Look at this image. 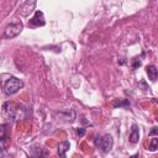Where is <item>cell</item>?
Masks as SVG:
<instances>
[{
  "mask_svg": "<svg viewBox=\"0 0 158 158\" xmlns=\"http://www.w3.org/2000/svg\"><path fill=\"white\" fill-rule=\"evenodd\" d=\"M23 88V81L16 77H10L4 84V93L6 95H14Z\"/></svg>",
  "mask_w": 158,
  "mask_h": 158,
  "instance_id": "obj_1",
  "label": "cell"
},
{
  "mask_svg": "<svg viewBox=\"0 0 158 158\" xmlns=\"http://www.w3.org/2000/svg\"><path fill=\"white\" fill-rule=\"evenodd\" d=\"M21 110L22 109H20V106L15 105L14 102H6L2 106V114H4V116L6 118L11 120V121L19 120L21 117V114H20Z\"/></svg>",
  "mask_w": 158,
  "mask_h": 158,
  "instance_id": "obj_2",
  "label": "cell"
},
{
  "mask_svg": "<svg viewBox=\"0 0 158 158\" xmlns=\"http://www.w3.org/2000/svg\"><path fill=\"white\" fill-rule=\"evenodd\" d=\"M22 23L17 22V23H10L5 30H4V37L5 38H14L17 35H20V32L22 31Z\"/></svg>",
  "mask_w": 158,
  "mask_h": 158,
  "instance_id": "obj_3",
  "label": "cell"
},
{
  "mask_svg": "<svg viewBox=\"0 0 158 158\" xmlns=\"http://www.w3.org/2000/svg\"><path fill=\"white\" fill-rule=\"evenodd\" d=\"M36 2L37 0H26L19 9V14L21 16H28L33 10H35V6H36Z\"/></svg>",
  "mask_w": 158,
  "mask_h": 158,
  "instance_id": "obj_4",
  "label": "cell"
},
{
  "mask_svg": "<svg viewBox=\"0 0 158 158\" xmlns=\"http://www.w3.org/2000/svg\"><path fill=\"white\" fill-rule=\"evenodd\" d=\"M112 144H114V139L111 137V135H105L104 137L100 138V143H99V147L104 153H107L111 151L112 148Z\"/></svg>",
  "mask_w": 158,
  "mask_h": 158,
  "instance_id": "obj_5",
  "label": "cell"
},
{
  "mask_svg": "<svg viewBox=\"0 0 158 158\" xmlns=\"http://www.w3.org/2000/svg\"><path fill=\"white\" fill-rule=\"evenodd\" d=\"M44 23H46V21H44L43 12L42 11H36L33 17L30 20L28 26H31V27H40V26H44Z\"/></svg>",
  "mask_w": 158,
  "mask_h": 158,
  "instance_id": "obj_6",
  "label": "cell"
},
{
  "mask_svg": "<svg viewBox=\"0 0 158 158\" xmlns=\"http://www.w3.org/2000/svg\"><path fill=\"white\" fill-rule=\"evenodd\" d=\"M139 141V131H138V127L137 125H132L131 126V132H130V142L132 144H136L137 142Z\"/></svg>",
  "mask_w": 158,
  "mask_h": 158,
  "instance_id": "obj_7",
  "label": "cell"
},
{
  "mask_svg": "<svg viewBox=\"0 0 158 158\" xmlns=\"http://www.w3.org/2000/svg\"><path fill=\"white\" fill-rule=\"evenodd\" d=\"M146 73L148 74V78L152 81H156V79H157V68H156V65H153V64L147 65L146 67Z\"/></svg>",
  "mask_w": 158,
  "mask_h": 158,
  "instance_id": "obj_8",
  "label": "cell"
},
{
  "mask_svg": "<svg viewBox=\"0 0 158 158\" xmlns=\"http://www.w3.org/2000/svg\"><path fill=\"white\" fill-rule=\"evenodd\" d=\"M69 147H70V144H69V142H68V141L60 142V143H59V146H58V154H59L60 157L65 158V156H67V151L69 149Z\"/></svg>",
  "mask_w": 158,
  "mask_h": 158,
  "instance_id": "obj_9",
  "label": "cell"
},
{
  "mask_svg": "<svg viewBox=\"0 0 158 158\" xmlns=\"http://www.w3.org/2000/svg\"><path fill=\"white\" fill-rule=\"evenodd\" d=\"M7 137V125L0 123V141H4Z\"/></svg>",
  "mask_w": 158,
  "mask_h": 158,
  "instance_id": "obj_10",
  "label": "cell"
},
{
  "mask_svg": "<svg viewBox=\"0 0 158 158\" xmlns=\"http://www.w3.org/2000/svg\"><path fill=\"white\" fill-rule=\"evenodd\" d=\"M130 105V101L128 100H118L116 102H114V107H120V106H128Z\"/></svg>",
  "mask_w": 158,
  "mask_h": 158,
  "instance_id": "obj_11",
  "label": "cell"
},
{
  "mask_svg": "<svg viewBox=\"0 0 158 158\" xmlns=\"http://www.w3.org/2000/svg\"><path fill=\"white\" fill-rule=\"evenodd\" d=\"M157 146H158V139L154 137V138H152V141H151V144H149L148 149H149V151H152V152H154V151H157Z\"/></svg>",
  "mask_w": 158,
  "mask_h": 158,
  "instance_id": "obj_12",
  "label": "cell"
},
{
  "mask_svg": "<svg viewBox=\"0 0 158 158\" xmlns=\"http://www.w3.org/2000/svg\"><path fill=\"white\" fill-rule=\"evenodd\" d=\"M139 65H141V59H139V58H137V57H136V58H133V59H132V69L135 70V69H137Z\"/></svg>",
  "mask_w": 158,
  "mask_h": 158,
  "instance_id": "obj_13",
  "label": "cell"
},
{
  "mask_svg": "<svg viewBox=\"0 0 158 158\" xmlns=\"http://www.w3.org/2000/svg\"><path fill=\"white\" fill-rule=\"evenodd\" d=\"M139 86H141L143 90H147V89H148V86H147V84H146L144 80H141V81H139Z\"/></svg>",
  "mask_w": 158,
  "mask_h": 158,
  "instance_id": "obj_14",
  "label": "cell"
},
{
  "mask_svg": "<svg viewBox=\"0 0 158 158\" xmlns=\"http://www.w3.org/2000/svg\"><path fill=\"white\" fill-rule=\"evenodd\" d=\"M77 133H78L79 137L84 136V133H85V128H78V130H77Z\"/></svg>",
  "mask_w": 158,
  "mask_h": 158,
  "instance_id": "obj_15",
  "label": "cell"
},
{
  "mask_svg": "<svg viewBox=\"0 0 158 158\" xmlns=\"http://www.w3.org/2000/svg\"><path fill=\"white\" fill-rule=\"evenodd\" d=\"M5 156H7L6 149L5 148H0V157H5Z\"/></svg>",
  "mask_w": 158,
  "mask_h": 158,
  "instance_id": "obj_16",
  "label": "cell"
},
{
  "mask_svg": "<svg viewBox=\"0 0 158 158\" xmlns=\"http://www.w3.org/2000/svg\"><path fill=\"white\" fill-rule=\"evenodd\" d=\"M156 133H157V127H153L152 131L149 132V135H156Z\"/></svg>",
  "mask_w": 158,
  "mask_h": 158,
  "instance_id": "obj_17",
  "label": "cell"
}]
</instances>
